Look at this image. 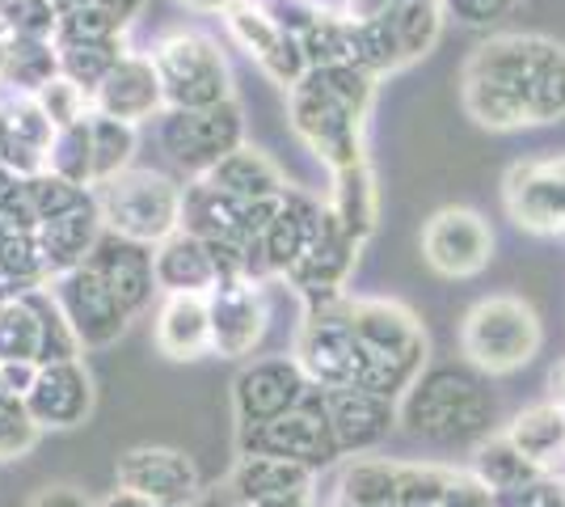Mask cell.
<instances>
[{
    "mask_svg": "<svg viewBox=\"0 0 565 507\" xmlns=\"http://www.w3.org/2000/svg\"><path fill=\"white\" fill-rule=\"evenodd\" d=\"M397 411L405 432L439 448H477L494 435V398L481 385V372L465 363H426L401 393Z\"/></svg>",
    "mask_w": 565,
    "mask_h": 507,
    "instance_id": "obj_3",
    "label": "cell"
},
{
    "mask_svg": "<svg viewBox=\"0 0 565 507\" xmlns=\"http://www.w3.org/2000/svg\"><path fill=\"white\" fill-rule=\"evenodd\" d=\"M207 309H212V351L224 360L254 356L266 330H270L266 288H262V279H249V275L220 279L207 292Z\"/></svg>",
    "mask_w": 565,
    "mask_h": 507,
    "instance_id": "obj_13",
    "label": "cell"
},
{
    "mask_svg": "<svg viewBox=\"0 0 565 507\" xmlns=\"http://www.w3.org/2000/svg\"><path fill=\"white\" fill-rule=\"evenodd\" d=\"M326 208L338 216V224L351 233L354 242L363 245L372 242L380 220V187H376V173H372V161L342 169V173H330Z\"/></svg>",
    "mask_w": 565,
    "mask_h": 507,
    "instance_id": "obj_27",
    "label": "cell"
},
{
    "mask_svg": "<svg viewBox=\"0 0 565 507\" xmlns=\"http://www.w3.org/2000/svg\"><path fill=\"white\" fill-rule=\"evenodd\" d=\"M47 288L55 292V300L64 305V314L72 321V330L81 335V342L89 351H106V347H115L118 338L127 335L131 314L122 309V300L97 279L89 266H72L64 275H55Z\"/></svg>",
    "mask_w": 565,
    "mask_h": 507,
    "instance_id": "obj_14",
    "label": "cell"
},
{
    "mask_svg": "<svg viewBox=\"0 0 565 507\" xmlns=\"http://www.w3.org/2000/svg\"><path fill=\"white\" fill-rule=\"evenodd\" d=\"M254 507H312V495H305V499H275V504H254Z\"/></svg>",
    "mask_w": 565,
    "mask_h": 507,
    "instance_id": "obj_52",
    "label": "cell"
},
{
    "mask_svg": "<svg viewBox=\"0 0 565 507\" xmlns=\"http://www.w3.org/2000/svg\"><path fill=\"white\" fill-rule=\"evenodd\" d=\"M85 266L115 292L131 317L143 314L152 305V296L161 292L157 288V266H152V245L131 242V237L110 233V229L102 233V242L94 245V254H89Z\"/></svg>",
    "mask_w": 565,
    "mask_h": 507,
    "instance_id": "obj_19",
    "label": "cell"
},
{
    "mask_svg": "<svg viewBox=\"0 0 565 507\" xmlns=\"http://www.w3.org/2000/svg\"><path fill=\"white\" fill-rule=\"evenodd\" d=\"M157 347L169 360H199L212 351V309L203 292L166 296L157 309Z\"/></svg>",
    "mask_w": 565,
    "mask_h": 507,
    "instance_id": "obj_24",
    "label": "cell"
},
{
    "mask_svg": "<svg viewBox=\"0 0 565 507\" xmlns=\"http://www.w3.org/2000/svg\"><path fill=\"white\" fill-rule=\"evenodd\" d=\"M241 145H245V110L236 97L203 110H169L161 119V148L190 178H203Z\"/></svg>",
    "mask_w": 565,
    "mask_h": 507,
    "instance_id": "obj_8",
    "label": "cell"
},
{
    "mask_svg": "<svg viewBox=\"0 0 565 507\" xmlns=\"http://www.w3.org/2000/svg\"><path fill=\"white\" fill-rule=\"evenodd\" d=\"M460 106L498 136L565 123V43L536 30L481 39L460 68Z\"/></svg>",
    "mask_w": 565,
    "mask_h": 507,
    "instance_id": "obj_1",
    "label": "cell"
},
{
    "mask_svg": "<svg viewBox=\"0 0 565 507\" xmlns=\"http://www.w3.org/2000/svg\"><path fill=\"white\" fill-rule=\"evenodd\" d=\"M30 194H34V208H39V229H43L47 220L72 216V212H81V208L97 203L94 187H76V182L60 178V173H51V169H43V173L30 178Z\"/></svg>",
    "mask_w": 565,
    "mask_h": 507,
    "instance_id": "obj_39",
    "label": "cell"
},
{
    "mask_svg": "<svg viewBox=\"0 0 565 507\" xmlns=\"http://www.w3.org/2000/svg\"><path fill=\"white\" fill-rule=\"evenodd\" d=\"M51 279H55V271H51V258L39 242V233L4 229V237H0V305L34 288H47Z\"/></svg>",
    "mask_w": 565,
    "mask_h": 507,
    "instance_id": "obj_29",
    "label": "cell"
},
{
    "mask_svg": "<svg viewBox=\"0 0 565 507\" xmlns=\"http://www.w3.org/2000/svg\"><path fill=\"white\" fill-rule=\"evenodd\" d=\"M39 423L25 406V398L18 393H0V461H18L25 457L34 444H39Z\"/></svg>",
    "mask_w": 565,
    "mask_h": 507,
    "instance_id": "obj_40",
    "label": "cell"
},
{
    "mask_svg": "<svg viewBox=\"0 0 565 507\" xmlns=\"http://www.w3.org/2000/svg\"><path fill=\"white\" fill-rule=\"evenodd\" d=\"M236 453H262V457H287V461H300L308 469H326L333 461L342 457L338 448V435L330 427V414H326V393L312 389L305 398V406L296 411L279 414L262 427H245L236 432Z\"/></svg>",
    "mask_w": 565,
    "mask_h": 507,
    "instance_id": "obj_7",
    "label": "cell"
},
{
    "mask_svg": "<svg viewBox=\"0 0 565 507\" xmlns=\"http://www.w3.org/2000/svg\"><path fill=\"white\" fill-rule=\"evenodd\" d=\"M97 507H161V504H157V499H148V495H136V490H122V486H118L115 495H106Z\"/></svg>",
    "mask_w": 565,
    "mask_h": 507,
    "instance_id": "obj_49",
    "label": "cell"
},
{
    "mask_svg": "<svg viewBox=\"0 0 565 507\" xmlns=\"http://www.w3.org/2000/svg\"><path fill=\"white\" fill-rule=\"evenodd\" d=\"M338 504L347 507H397V461L351 457L338 474Z\"/></svg>",
    "mask_w": 565,
    "mask_h": 507,
    "instance_id": "obj_31",
    "label": "cell"
},
{
    "mask_svg": "<svg viewBox=\"0 0 565 507\" xmlns=\"http://www.w3.org/2000/svg\"><path fill=\"white\" fill-rule=\"evenodd\" d=\"M296 43L305 51L308 68H330V64H354V22L347 9H326L317 4V13L296 34Z\"/></svg>",
    "mask_w": 565,
    "mask_h": 507,
    "instance_id": "obj_30",
    "label": "cell"
},
{
    "mask_svg": "<svg viewBox=\"0 0 565 507\" xmlns=\"http://www.w3.org/2000/svg\"><path fill=\"white\" fill-rule=\"evenodd\" d=\"M13 178H18V173H13V169H4V166H0V191H4V187H9V182H13Z\"/></svg>",
    "mask_w": 565,
    "mask_h": 507,
    "instance_id": "obj_55",
    "label": "cell"
},
{
    "mask_svg": "<svg viewBox=\"0 0 565 507\" xmlns=\"http://www.w3.org/2000/svg\"><path fill=\"white\" fill-rule=\"evenodd\" d=\"M423 263L439 279H477L494 258V229L477 208L451 203L423 224Z\"/></svg>",
    "mask_w": 565,
    "mask_h": 507,
    "instance_id": "obj_9",
    "label": "cell"
},
{
    "mask_svg": "<svg viewBox=\"0 0 565 507\" xmlns=\"http://www.w3.org/2000/svg\"><path fill=\"white\" fill-rule=\"evenodd\" d=\"M359 254H363V242H354L351 233L338 224V216L326 208V224H321L317 242L308 245V254L282 279H287V288L305 300V309L308 305H326L333 296H347V284H351L354 266H359Z\"/></svg>",
    "mask_w": 565,
    "mask_h": 507,
    "instance_id": "obj_15",
    "label": "cell"
},
{
    "mask_svg": "<svg viewBox=\"0 0 565 507\" xmlns=\"http://www.w3.org/2000/svg\"><path fill=\"white\" fill-rule=\"evenodd\" d=\"M401 0H347V18L354 22H367V18H380L388 9H397Z\"/></svg>",
    "mask_w": 565,
    "mask_h": 507,
    "instance_id": "obj_48",
    "label": "cell"
},
{
    "mask_svg": "<svg viewBox=\"0 0 565 507\" xmlns=\"http://www.w3.org/2000/svg\"><path fill=\"white\" fill-rule=\"evenodd\" d=\"M25 406L39 427H51V432L81 427L94 414V377H89L85 360L39 363V377L25 393Z\"/></svg>",
    "mask_w": 565,
    "mask_h": 507,
    "instance_id": "obj_17",
    "label": "cell"
},
{
    "mask_svg": "<svg viewBox=\"0 0 565 507\" xmlns=\"http://www.w3.org/2000/svg\"><path fill=\"white\" fill-rule=\"evenodd\" d=\"M312 389L317 385L305 377L296 356H262V360L245 363L233 381L236 432L262 427V423H270L279 414L305 406V398Z\"/></svg>",
    "mask_w": 565,
    "mask_h": 507,
    "instance_id": "obj_11",
    "label": "cell"
},
{
    "mask_svg": "<svg viewBox=\"0 0 565 507\" xmlns=\"http://www.w3.org/2000/svg\"><path fill=\"white\" fill-rule=\"evenodd\" d=\"M43 351V321L30 296L0 305V363H39Z\"/></svg>",
    "mask_w": 565,
    "mask_h": 507,
    "instance_id": "obj_34",
    "label": "cell"
},
{
    "mask_svg": "<svg viewBox=\"0 0 565 507\" xmlns=\"http://www.w3.org/2000/svg\"><path fill=\"white\" fill-rule=\"evenodd\" d=\"M102 233H106L102 208L89 203V208H81V212H72V216L47 220V224L39 229V242H43V250H47L51 271L64 275V271H72V266L89 263V254H94V245L102 242Z\"/></svg>",
    "mask_w": 565,
    "mask_h": 507,
    "instance_id": "obj_28",
    "label": "cell"
},
{
    "mask_svg": "<svg viewBox=\"0 0 565 507\" xmlns=\"http://www.w3.org/2000/svg\"><path fill=\"white\" fill-rule=\"evenodd\" d=\"M81 4H85V0H55V9H60V13H68V9H81Z\"/></svg>",
    "mask_w": 565,
    "mask_h": 507,
    "instance_id": "obj_53",
    "label": "cell"
},
{
    "mask_svg": "<svg viewBox=\"0 0 565 507\" xmlns=\"http://www.w3.org/2000/svg\"><path fill=\"white\" fill-rule=\"evenodd\" d=\"M321 393H326V414H330V427L338 435L342 457L347 453L367 457L401 423L397 398L367 393V389H321Z\"/></svg>",
    "mask_w": 565,
    "mask_h": 507,
    "instance_id": "obj_18",
    "label": "cell"
},
{
    "mask_svg": "<svg viewBox=\"0 0 565 507\" xmlns=\"http://www.w3.org/2000/svg\"><path fill=\"white\" fill-rule=\"evenodd\" d=\"M376 89L380 81L359 64L308 68L287 89L291 131L330 173L367 161V119L376 106Z\"/></svg>",
    "mask_w": 565,
    "mask_h": 507,
    "instance_id": "obj_2",
    "label": "cell"
},
{
    "mask_svg": "<svg viewBox=\"0 0 565 507\" xmlns=\"http://www.w3.org/2000/svg\"><path fill=\"white\" fill-rule=\"evenodd\" d=\"M203 182L224 194H236V199H279V194L291 191V182H287V173L279 169V161L266 157L254 145L233 148L220 166H212L203 173Z\"/></svg>",
    "mask_w": 565,
    "mask_h": 507,
    "instance_id": "obj_26",
    "label": "cell"
},
{
    "mask_svg": "<svg viewBox=\"0 0 565 507\" xmlns=\"http://www.w3.org/2000/svg\"><path fill=\"white\" fill-rule=\"evenodd\" d=\"M127 39V30L102 13V9H72L60 13V30H55V47H76V43H118Z\"/></svg>",
    "mask_w": 565,
    "mask_h": 507,
    "instance_id": "obj_41",
    "label": "cell"
},
{
    "mask_svg": "<svg viewBox=\"0 0 565 507\" xmlns=\"http://www.w3.org/2000/svg\"><path fill=\"white\" fill-rule=\"evenodd\" d=\"M60 76V47L55 43H22V39H9V55H4V68L0 81L13 89V94H39L47 81Z\"/></svg>",
    "mask_w": 565,
    "mask_h": 507,
    "instance_id": "obj_33",
    "label": "cell"
},
{
    "mask_svg": "<svg viewBox=\"0 0 565 507\" xmlns=\"http://www.w3.org/2000/svg\"><path fill=\"white\" fill-rule=\"evenodd\" d=\"M148 55L161 73L169 110H203V106L233 102V68L212 34L169 30L152 43Z\"/></svg>",
    "mask_w": 565,
    "mask_h": 507,
    "instance_id": "obj_6",
    "label": "cell"
},
{
    "mask_svg": "<svg viewBox=\"0 0 565 507\" xmlns=\"http://www.w3.org/2000/svg\"><path fill=\"white\" fill-rule=\"evenodd\" d=\"M548 402L565 406V360H557L553 363V372H548Z\"/></svg>",
    "mask_w": 565,
    "mask_h": 507,
    "instance_id": "obj_51",
    "label": "cell"
},
{
    "mask_svg": "<svg viewBox=\"0 0 565 507\" xmlns=\"http://www.w3.org/2000/svg\"><path fill=\"white\" fill-rule=\"evenodd\" d=\"M426 507H439V504H426Z\"/></svg>",
    "mask_w": 565,
    "mask_h": 507,
    "instance_id": "obj_57",
    "label": "cell"
},
{
    "mask_svg": "<svg viewBox=\"0 0 565 507\" xmlns=\"http://www.w3.org/2000/svg\"><path fill=\"white\" fill-rule=\"evenodd\" d=\"M127 55L122 39L118 43H76V47H60V73L76 81L85 94L94 97L97 85L115 73V64Z\"/></svg>",
    "mask_w": 565,
    "mask_h": 507,
    "instance_id": "obj_37",
    "label": "cell"
},
{
    "mask_svg": "<svg viewBox=\"0 0 565 507\" xmlns=\"http://www.w3.org/2000/svg\"><path fill=\"white\" fill-rule=\"evenodd\" d=\"M0 368H4V393H18V398H25L39 377V363H0Z\"/></svg>",
    "mask_w": 565,
    "mask_h": 507,
    "instance_id": "obj_47",
    "label": "cell"
},
{
    "mask_svg": "<svg viewBox=\"0 0 565 507\" xmlns=\"http://www.w3.org/2000/svg\"><path fill=\"white\" fill-rule=\"evenodd\" d=\"M0 25L22 43H55L60 9L55 0H0Z\"/></svg>",
    "mask_w": 565,
    "mask_h": 507,
    "instance_id": "obj_38",
    "label": "cell"
},
{
    "mask_svg": "<svg viewBox=\"0 0 565 507\" xmlns=\"http://www.w3.org/2000/svg\"><path fill=\"white\" fill-rule=\"evenodd\" d=\"M136 145H140V136H136L131 123L94 110V187H106L110 178L127 173L131 157H136Z\"/></svg>",
    "mask_w": 565,
    "mask_h": 507,
    "instance_id": "obj_36",
    "label": "cell"
},
{
    "mask_svg": "<svg viewBox=\"0 0 565 507\" xmlns=\"http://www.w3.org/2000/svg\"><path fill=\"white\" fill-rule=\"evenodd\" d=\"M544 321L515 292L481 296L460 321V356L481 377H511L541 356Z\"/></svg>",
    "mask_w": 565,
    "mask_h": 507,
    "instance_id": "obj_4",
    "label": "cell"
},
{
    "mask_svg": "<svg viewBox=\"0 0 565 507\" xmlns=\"http://www.w3.org/2000/svg\"><path fill=\"white\" fill-rule=\"evenodd\" d=\"M228 486L245 504H275V499H305L317 490V469H308L300 461L287 457H262V453H245L236 457Z\"/></svg>",
    "mask_w": 565,
    "mask_h": 507,
    "instance_id": "obj_22",
    "label": "cell"
},
{
    "mask_svg": "<svg viewBox=\"0 0 565 507\" xmlns=\"http://www.w3.org/2000/svg\"><path fill=\"white\" fill-rule=\"evenodd\" d=\"M502 208L532 237H565V157H527L502 173Z\"/></svg>",
    "mask_w": 565,
    "mask_h": 507,
    "instance_id": "obj_10",
    "label": "cell"
},
{
    "mask_svg": "<svg viewBox=\"0 0 565 507\" xmlns=\"http://www.w3.org/2000/svg\"><path fill=\"white\" fill-rule=\"evenodd\" d=\"M178 4L190 9V13H215V18H224L236 0H178Z\"/></svg>",
    "mask_w": 565,
    "mask_h": 507,
    "instance_id": "obj_50",
    "label": "cell"
},
{
    "mask_svg": "<svg viewBox=\"0 0 565 507\" xmlns=\"http://www.w3.org/2000/svg\"><path fill=\"white\" fill-rule=\"evenodd\" d=\"M472 474L481 478V483L490 486V490H515V486H527L536 483V478H544L541 469L532 465V461L519 453L515 444L507 440V432H494L486 435L477 448H472Z\"/></svg>",
    "mask_w": 565,
    "mask_h": 507,
    "instance_id": "obj_32",
    "label": "cell"
},
{
    "mask_svg": "<svg viewBox=\"0 0 565 507\" xmlns=\"http://www.w3.org/2000/svg\"><path fill=\"white\" fill-rule=\"evenodd\" d=\"M115 478L122 490L148 495L161 507H190L203 495L199 465L178 448H152V444L127 448L115 465Z\"/></svg>",
    "mask_w": 565,
    "mask_h": 507,
    "instance_id": "obj_16",
    "label": "cell"
},
{
    "mask_svg": "<svg viewBox=\"0 0 565 507\" xmlns=\"http://www.w3.org/2000/svg\"><path fill=\"white\" fill-rule=\"evenodd\" d=\"M321 224H326V203L321 199L296 191V187L282 194L275 216L266 224V233H262V279L266 275H287L291 266L300 263L308 254V245L317 242Z\"/></svg>",
    "mask_w": 565,
    "mask_h": 507,
    "instance_id": "obj_20",
    "label": "cell"
},
{
    "mask_svg": "<svg viewBox=\"0 0 565 507\" xmlns=\"http://www.w3.org/2000/svg\"><path fill=\"white\" fill-rule=\"evenodd\" d=\"M0 393H4V368H0Z\"/></svg>",
    "mask_w": 565,
    "mask_h": 507,
    "instance_id": "obj_56",
    "label": "cell"
},
{
    "mask_svg": "<svg viewBox=\"0 0 565 507\" xmlns=\"http://www.w3.org/2000/svg\"><path fill=\"white\" fill-rule=\"evenodd\" d=\"M519 9V0H444V13L469 30H494Z\"/></svg>",
    "mask_w": 565,
    "mask_h": 507,
    "instance_id": "obj_44",
    "label": "cell"
},
{
    "mask_svg": "<svg viewBox=\"0 0 565 507\" xmlns=\"http://www.w3.org/2000/svg\"><path fill=\"white\" fill-rule=\"evenodd\" d=\"M4 110H9V123H13V131L22 136L25 145L39 148V152L47 157L51 140H55V123L47 119V110H43L30 94H18Z\"/></svg>",
    "mask_w": 565,
    "mask_h": 507,
    "instance_id": "obj_43",
    "label": "cell"
},
{
    "mask_svg": "<svg viewBox=\"0 0 565 507\" xmlns=\"http://www.w3.org/2000/svg\"><path fill=\"white\" fill-rule=\"evenodd\" d=\"M502 432L523 457L541 469L544 478L565 483V406L536 402V406L519 411Z\"/></svg>",
    "mask_w": 565,
    "mask_h": 507,
    "instance_id": "obj_23",
    "label": "cell"
},
{
    "mask_svg": "<svg viewBox=\"0 0 565 507\" xmlns=\"http://www.w3.org/2000/svg\"><path fill=\"white\" fill-rule=\"evenodd\" d=\"M4 55H9V34H4V25H0V68H4Z\"/></svg>",
    "mask_w": 565,
    "mask_h": 507,
    "instance_id": "obj_54",
    "label": "cell"
},
{
    "mask_svg": "<svg viewBox=\"0 0 565 507\" xmlns=\"http://www.w3.org/2000/svg\"><path fill=\"white\" fill-rule=\"evenodd\" d=\"M0 220L18 233H39V208H34V194H30V178H13L4 191H0Z\"/></svg>",
    "mask_w": 565,
    "mask_h": 507,
    "instance_id": "obj_45",
    "label": "cell"
},
{
    "mask_svg": "<svg viewBox=\"0 0 565 507\" xmlns=\"http://www.w3.org/2000/svg\"><path fill=\"white\" fill-rule=\"evenodd\" d=\"M94 110L131 123V127H140L143 119H157L166 110V85H161V73L152 64V55L127 51L115 64V73L97 85Z\"/></svg>",
    "mask_w": 565,
    "mask_h": 507,
    "instance_id": "obj_21",
    "label": "cell"
},
{
    "mask_svg": "<svg viewBox=\"0 0 565 507\" xmlns=\"http://www.w3.org/2000/svg\"><path fill=\"white\" fill-rule=\"evenodd\" d=\"M47 169L76 187H94V115L55 131L47 148Z\"/></svg>",
    "mask_w": 565,
    "mask_h": 507,
    "instance_id": "obj_35",
    "label": "cell"
},
{
    "mask_svg": "<svg viewBox=\"0 0 565 507\" xmlns=\"http://www.w3.org/2000/svg\"><path fill=\"white\" fill-rule=\"evenodd\" d=\"M224 30L236 47L245 51L262 73L270 76L275 85L291 89L300 76L308 73V60L296 34L266 9V0H236L233 9L224 13Z\"/></svg>",
    "mask_w": 565,
    "mask_h": 507,
    "instance_id": "obj_12",
    "label": "cell"
},
{
    "mask_svg": "<svg viewBox=\"0 0 565 507\" xmlns=\"http://www.w3.org/2000/svg\"><path fill=\"white\" fill-rule=\"evenodd\" d=\"M152 266H157V288L166 296L178 292H207L220 284V271L203 237H194L186 229H178L173 237H166L161 245H152Z\"/></svg>",
    "mask_w": 565,
    "mask_h": 507,
    "instance_id": "obj_25",
    "label": "cell"
},
{
    "mask_svg": "<svg viewBox=\"0 0 565 507\" xmlns=\"http://www.w3.org/2000/svg\"><path fill=\"white\" fill-rule=\"evenodd\" d=\"M34 102L47 110V119L55 123V131L60 127H72V123L89 119L94 115V97L85 94L76 81H68V76L60 73L55 81H47L39 94H34Z\"/></svg>",
    "mask_w": 565,
    "mask_h": 507,
    "instance_id": "obj_42",
    "label": "cell"
},
{
    "mask_svg": "<svg viewBox=\"0 0 565 507\" xmlns=\"http://www.w3.org/2000/svg\"><path fill=\"white\" fill-rule=\"evenodd\" d=\"M182 199L186 187H178L157 169H127L106 187H97V208L106 229L143 245H161L182 229Z\"/></svg>",
    "mask_w": 565,
    "mask_h": 507,
    "instance_id": "obj_5",
    "label": "cell"
},
{
    "mask_svg": "<svg viewBox=\"0 0 565 507\" xmlns=\"http://www.w3.org/2000/svg\"><path fill=\"white\" fill-rule=\"evenodd\" d=\"M30 507H97L89 504V495L85 490H76V486H47V490H39Z\"/></svg>",
    "mask_w": 565,
    "mask_h": 507,
    "instance_id": "obj_46",
    "label": "cell"
}]
</instances>
